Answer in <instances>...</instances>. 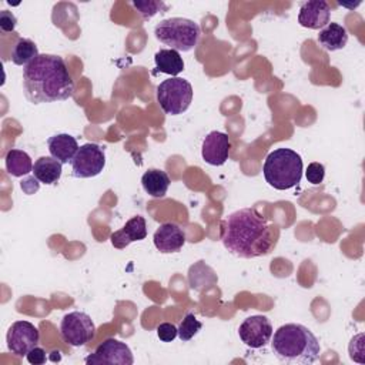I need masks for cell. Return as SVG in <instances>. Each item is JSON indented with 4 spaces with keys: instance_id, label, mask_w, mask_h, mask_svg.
Instances as JSON below:
<instances>
[{
    "instance_id": "cell-9",
    "label": "cell",
    "mask_w": 365,
    "mask_h": 365,
    "mask_svg": "<svg viewBox=\"0 0 365 365\" xmlns=\"http://www.w3.org/2000/svg\"><path fill=\"white\" fill-rule=\"evenodd\" d=\"M84 361L88 365H101V364L133 365L134 364V358L128 345L114 338H108L103 344H100L96 348V351L90 354Z\"/></svg>"
},
{
    "instance_id": "cell-8",
    "label": "cell",
    "mask_w": 365,
    "mask_h": 365,
    "mask_svg": "<svg viewBox=\"0 0 365 365\" xmlns=\"http://www.w3.org/2000/svg\"><path fill=\"white\" fill-rule=\"evenodd\" d=\"M106 167L104 148L96 143H86L80 145L74 158L71 160L73 175L77 178H91L98 175Z\"/></svg>"
},
{
    "instance_id": "cell-7",
    "label": "cell",
    "mask_w": 365,
    "mask_h": 365,
    "mask_svg": "<svg viewBox=\"0 0 365 365\" xmlns=\"http://www.w3.org/2000/svg\"><path fill=\"white\" fill-rule=\"evenodd\" d=\"M60 335L71 346H83L96 335V325L91 317L83 311H73L63 317L60 322Z\"/></svg>"
},
{
    "instance_id": "cell-10",
    "label": "cell",
    "mask_w": 365,
    "mask_h": 365,
    "mask_svg": "<svg viewBox=\"0 0 365 365\" xmlns=\"http://www.w3.org/2000/svg\"><path fill=\"white\" fill-rule=\"evenodd\" d=\"M38 339L40 334L37 327L29 321L13 322L6 335L9 351L17 356H26L30 349L37 346Z\"/></svg>"
},
{
    "instance_id": "cell-28",
    "label": "cell",
    "mask_w": 365,
    "mask_h": 365,
    "mask_svg": "<svg viewBox=\"0 0 365 365\" xmlns=\"http://www.w3.org/2000/svg\"><path fill=\"white\" fill-rule=\"evenodd\" d=\"M157 335L163 342H171L178 336V328L171 322H163L157 327Z\"/></svg>"
},
{
    "instance_id": "cell-27",
    "label": "cell",
    "mask_w": 365,
    "mask_h": 365,
    "mask_svg": "<svg viewBox=\"0 0 365 365\" xmlns=\"http://www.w3.org/2000/svg\"><path fill=\"white\" fill-rule=\"evenodd\" d=\"M364 334H358L355 338L351 339V344H349V356L351 359L359 362V364H364L365 359H364Z\"/></svg>"
},
{
    "instance_id": "cell-21",
    "label": "cell",
    "mask_w": 365,
    "mask_h": 365,
    "mask_svg": "<svg viewBox=\"0 0 365 365\" xmlns=\"http://www.w3.org/2000/svg\"><path fill=\"white\" fill-rule=\"evenodd\" d=\"M155 68L160 73L170 74L171 77H177L184 70V60L177 50L173 48H161L154 56Z\"/></svg>"
},
{
    "instance_id": "cell-5",
    "label": "cell",
    "mask_w": 365,
    "mask_h": 365,
    "mask_svg": "<svg viewBox=\"0 0 365 365\" xmlns=\"http://www.w3.org/2000/svg\"><path fill=\"white\" fill-rule=\"evenodd\" d=\"M155 38L177 51L192 50L201 36L200 26L190 19L184 17H170L161 20L154 27Z\"/></svg>"
},
{
    "instance_id": "cell-13",
    "label": "cell",
    "mask_w": 365,
    "mask_h": 365,
    "mask_svg": "<svg viewBox=\"0 0 365 365\" xmlns=\"http://www.w3.org/2000/svg\"><path fill=\"white\" fill-rule=\"evenodd\" d=\"M331 19V9L329 4L324 0H311L305 1L299 7L298 13V23L302 27L311 30L324 29Z\"/></svg>"
},
{
    "instance_id": "cell-25",
    "label": "cell",
    "mask_w": 365,
    "mask_h": 365,
    "mask_svg": "<svg viewBox=\"0 0 365 365\" xmlns=\"http://www.w3.org/2000/svg\"><path fill=\"white\" fill-rule=\"evenodd\" d=\"M131 4H133V7H135L140 11L143 19H145V20L154 17L157 13H164L168 9L164 1H158V0L133 1Z\"/></svg>"
},
{
    "instance_id": "cell-30",
    "label": "cell",
    "mask_w": 365,
    "mask_h": 365,
    "mask_svg": "<svg viewBox=\"0 0 365 365\" xmlns=\"http://www.w3.org/2000/svg\"><path fill=\"white\" fill-rule=\"evenodd\" d=\"M26 359H27L29 364H31V365H41V364L46 362L47 358H46V352H44L43 348L34 346L33 349H30V351L27 352Z\"/></svg>"
},
{
    "instance_id": "cell-18",
    "label": "cell",
    "mask_w": 365,
    "mask_h": 365,
    "mask_svg": "<svg viewBox=\"0 0 365 365\" xmlns=\"http://www.w3.org/2000/svg\"><path fill=\"white\" fill-rule=\"evenodd\" d=\"M318 43L324 50L336 51L346 46L348 43V33L345 27L338 23H328L324 29L319 30Z\"/></svg>"
},
{
    "instance_id": "cell-24",
    "label": "cell",
    "mask_w": 365,
    "mask_h": 365,
    "mask_svg": "<svg viewBox=\"0 0 365 365\" xmlns=\"http://www.w3.org/2000/svg\"><path fill=\"white\" fill-rule=\"evenodd\" d=\"M201 328H202V324L195 318V315L187 314L178 325V338L182 342H187L191 338H194L201 331Z\"/></svg>"
},
{
    "instance_id": "cell-23",
    "label": "cell",
    "mask_w": 365,
    "mask_h": 365,
    "mask_svg": "<svg viewBox=\"0 0 365 365\" xmlns=\"http://www.w3.org/2000/svg\"><path fill=\"white\" fill-rule=\"evenodd\" d=\"M38 48L36 46V43L30 38H24V37H19L17 41L14 43L13 48H11V61L16 66H27L29 63H31L37 56H38Z\"/></svg>"
},
{
    "instance_id": "cell-19",
    "label": "cell",
    "mask_w": 365,
    "mask_h": 365,
    "mask_svg": "<svg viewBox=\"0 0 365 365\" xmlns=\"http://www.w3.org/2000/svg\"><path fill=\"white\" fill-rule=\"evenodd\" d=\"M170 182L168 174L158 168H150L141 177L144 191L154 198H163L167 194Z\"/></svg>"
},
{
    "instance_id": "cell-15",
    "label": "cell",
    "mask_w": 365,
    "mask_h": 365,
    "mask_svg": "<svg viewBox=\"0 0 365 365\" xmlns=\"http://www.w3.org/2000/svg\"><path fill=\"white\" fill-rule=\"evenodd\" d=\"M147 237V224L144 217L135 215L130 218L124 227L110 235V241L113 247L123 250L134 241H141Z\"/></svg>"
},
{
    "instance_id": "cell-4",
    "label": "cell",
    "mask_w": 365,
    "mask_h": 365,
    "mask_svg": "<svg viewBox=\"0 0 365 365\" xmlns=\"http://www.w3.org/2000/svg\"><path fill=\"white\" fill-rule=\"evenodd\" d=\"M302 158L291 148H275L262 165L265 181L275 190L284 191L299 184L302 178Z\"/></svg>"
},
{
    "instance_id": "cell-1",
    "label": "cell",
    "mask_w": 365,
    "mask_h": 365,
    "mask_svg": "<svg viewBox=\"0 0 365 365\" xmlns=\"http://www.w3.org/2000/svg\"><path fill=\"white\" fill-rule=\"evenodd\" d=\"M220 238L231 254L240 258H255L272 251L278 240V228L255 208H241L222 218Z\"/></svg>"
},
{
    "instance_id": "cell-2",
    "label": "cell",
    "mask_w": 365,
    "mask_h": 365,
    "mask_svg": "<svg viewBox=\"0 0 365 365\" xmlns=\"http://www.w3.org/2000/svg\"><path fill=\"white\" fill-rule=\"evenodd\" d=\"M23 90L33 104L63 101L74 94V81L60 56L38 54L23 68Z\"/></svg>"
},
{
    "instance_id": "cell-12",
    "label": "cell",
    "mask_w": 365,
    "mask_h": 365,
    "mask_svg": "<svg viewBox=\"0 0 365 365\" xmlns=\"http://www.w3.org/2000/svg\"><path fill=\"white\" fill-rule=\"evenodd\" d=\"M230 138L225 133L211 131L205 135L201 145L202 160L210 165H222L228 160Z\"/></svg>"
},
{
    "instance_id": "cell-14",
    "label": "cell",
    "mask_w": 365,
    "mask_h": 365,
    "mask_svg": "<svg viewBox=\"0 0 365 365\" xmlns=\"http://www.w3.org/2000/svg\"><path fill=\"white\" fill-rule=\"evenodd\" d=\"M155 248L163 254L178 252L185 244V235L182 230L174 222L161 224L153 237Z\"/></svg>"
},
{
    "instance_id": "cell-17",
    "label": "cell",
    "mask_w": 365,
    "mask_h": 365,
    "mask_svg": "<svg viewBox=\"0 0 365 365\" xmlns=\"http://www.w3.org/2000/svg\"><path fill=\"white\" fill-rule=\"evenodd\" d=\"M61 171L63 164L51 155L38 157L33 164V175L37 178V181L46 185L56 184L61 177Z\"/></svg>"
},
{
    "instance_id": "cell-20",
    "label": "cell",
    "mask_w": 365,
    "mask_h": 365,
    "mask_svg": "<svg viewBox=\"0 0 365 365\" xmlns=\"http://www.w3.org/2000/svg\"><path fill=\"white\" fill-rule=\"evenodd\" d=\"M188 282L191 289L202 292L214 287V284L217 282V275L211 267L205 265L204 261H198L195 265L190 267Z\"/></svg>"
},
{
    "instance_id": "cell-3",
    "label": "cell",
    "mask_w": 365,
    "mask_h": 365,
    "mask_svg": "<svg viewBox=\"0 0 365 365\" xmlns=\"http://www.w3.org/2000/svg\"><path fill=\"white\" fill-rule=\"evenodd\" d=\"M271 338L272 352L281 362L311 365L319 356V341L301 324L281 325Z\"/></svg>"
},
{
    "instance_id": "cell-22",
    "label": "cell",
    "mask_w": 365,
    "mask_h": 365,
    "mask_svg": "<svg viewBox=\"0 0 365 365\" xmlns=\"http://www.w3.org/2000/svg\"><path fill=\"white\" fill-rule=\"evenodd\" d=\"M6 171L13 177H23L33 173V161L30 155L19 148H11L4 157Z\"/></svg>"
},
{
    "instance_id": "cell-29",
    "label": "cell",
    "mask_w": 365,
    "mask_h": 365,
    "mask_svg": "<svg viewBox=\"0 0 365 365\" xmlns=\"http://www.w3.org/2000/svg\"><path fill=\"white\" fill-rule=\"evenodd\" d=\"M16 26H17L16 16L9 10H1L0 11V29H1V31H4V33L13 31L16 29Z\"/></svg>"
},
{
    "instance_id": "cell-11",
    "label": "cell",
    "mask_w": 365,
    "mask_h": 365,
    "mask_svg": "<svg viewBox=\"0 0 365 365\" xmlns=\"http://www.w3.org/2000/svg\"><path fill=\"white\" fill-rule=\"evenodd\" d=\"M272 324L265 315H251L238 328L240 339L250 348L265 346L272 336Z\"/></svg>"
},
{
    "instance_id": "cell-16",
    "label": "cell",
    "mask_w": 365,
    "mask_h": 365,
    "mask_svg": "<svg viewBox=\"0 0 365 365\" xmlns=\"http://www.w3.org/2000/svg\"><path fill=\"white\" fill-rule=\"evenodd\" d=\"M47 145H48V151L50 155L56 160H58L61 164H67L71 163V160L74 158L78 147L77 140L66 133L61 134H56L51 135L47 140Z\"/></svg>"
},
{
    "instance_id": "cell-26",
    "label": "cell",
    "mask_w": 365,
    "mask_h": 365,
    "mask_svg": "<svg viewBox=\"0 0 365 365\" xmlns=\"http://www.w3.org/2000/svg\"><path fill=\"white\" fill-rule=\"evenodd\" d=\"M305 177H307V181L314 184V185H318L324 181V177H325V167L321 164V163H311L308 164L307 167V171H305Z\"/></svg>"
},
{
    "instance_id": "cell-6",
    "label": "cell",
    "mask_w": 365,
    "mask_h": 365,
    "mask_svg": "<svg viewBox=\"0 0 365 365\" xmlns=\"http://www.w3.org/2000/svg\"><path fill=\"white\" fill-rule=\"evenodd\" d=\"M192 86L181 77H170L157 87V101L161 110L170 115H178L188 110L192 101Z\"/></svg>"
}]
</instances>
